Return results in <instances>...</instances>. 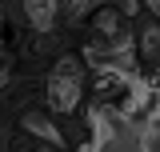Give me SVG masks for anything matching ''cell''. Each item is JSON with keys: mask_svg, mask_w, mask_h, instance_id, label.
I'll use <instances>...</instances> for the list:
<instances>
[{"mask_svg": "<svg viewBox=\"0 0 160 152\" xmlns=\"http://www.w3.org/2000/svg\"><path fill=\"white\" fill-rule=\"evenodd\" d=\"M88 96V68L76 52H60L44 76H40V100H44V112H52V120H68L72 112H80Z\"/></svg>", "mask_w": 160, "mask_h": 152, "instance_id": "cell-1", "label": "cell"}, {"mask_svg": "<svg viewBox=\"0 0 160 152\" xmlns=\"http://www.w3.org/2000/svg\"><path fill=\"white\" fill-rule=\"evenodd\" d=\"M84 24H88V40L100 48H132V16H124V8L116 0L96 4L84 16Z\"/></svg>", "mask_w": 160, "mask_h": 152, "instance_id": "cell-2", "label": "cell"}, {"mask_svg": "<svg viewBox=\"0 0 160 152\" xmlns=\"http://www.w3.org/2000/svg\"><path fill=\"white\" fill-rule=\"evenodd\" d=\"M132 60H136V80L156 84V68H160V24L156 16L140 12L132 20Z\"/></svg>", "mask_w": 160, "mask_h": 152, "instance_id": "cell-3", "label": "cell"}, {"mask_svg": "<svg viewBox=\"0 0 160 152\" xmlns=\"http://www.w3.org/2000/svg\"><path fill=\"white\" fill-rule=\"evenodd\" d=\"M20 132L24 136H32V140H36V144H44V148H52V152H64L68 148V136H64V128H60L56 120H52V116L44 112V108H20Z\"/></svg>", "mask_w": 160, "mask_h": 152, "instance_id": "cell-4", "label": "cell"}, {"mask_svg": "<svg viewBox=\"0 0 160 152\" xmlns=\"http://www.w3.org/2000/svg\"><path fill=\"white\" fill-rule=\"evenodd\" d=\"M20 20L24 32H60L64 8L60 0H20Z\"/></svg>", "mask_w": 160, "mask_h": 152, "instance_id": "cell-5", "label": "cell"}, {"mask_svg": "<svg viewBox=\"0 0 160 152\" xmlns=\"http://www.w3.org/2000/svg\"><path fill=\"white\" fill-rule=\"evenodd\" d=\"M12 72H16V56H12V48L0 40V92L12 88Z\"/></svg>", "mask_w": 160, "mask_h": 152, "instance_id": "cell-6", "label": "cell"}, {"mask_svg": "<svg viewBox=\"0 0 160 152\" xmlns=\"http://www.w3.org/2000/svg\"><path fill=\"white\" fill-rule=\"evenodd\" d=\"M24 152H52V148H44V144H32V148H24Z\"/></svg>", "mask_w": 160, "mask_h": 152, "instance_id": "cell-7", "label": "cell"}]
</instances>
